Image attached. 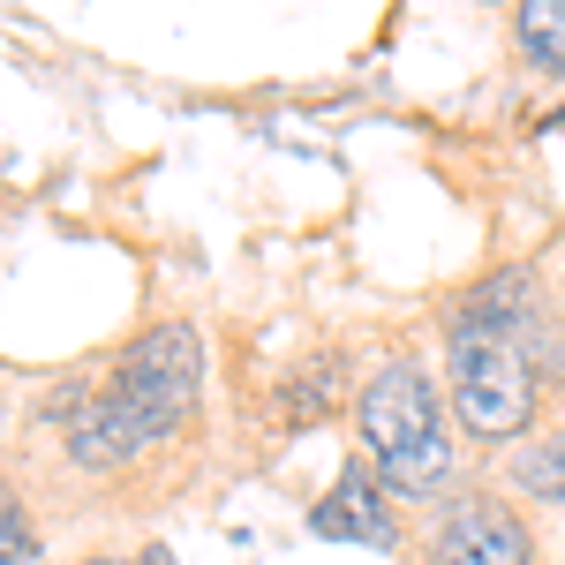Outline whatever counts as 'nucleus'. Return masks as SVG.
Listing matches in <instances>:
<instances>
[{"label": "nucleus", "instance_id": "9", "mask_svg": "<svg viewBox=\"0 0 565 565\" xmlns=\"http://www.w3.org/2000/svg\"><path fill=\"white\" fill-rule=\"evenodd\" d=\"M39 558V535H31V521L15 513V505H0V565H31Z\"/></svg>", "mask_w": 565, "mask_h": 565}, {"label": "nucleus", "instance_id": "2", "mask_svg": "<svg viewBox=\"0 0 565 565\" xmlns=\"http://www.w3.org/2000/svg\"><path fill=\"white\" fill-rule=\"evenodd\" d=\"M445 399H452V423L468 437L513 445L535 423V370H527L521 340L452 324V340H445Z\"/></svg>", "mask_w": 565, "mask_h": 565}, {"label": "nucleus", "instance_id": "5", "mask_svg": "<svg viewBox=\"0 0 565 565\" xmlns=\"http://www.w3.org/2000/svg\"><path fill=\"white\" fill-rule=\"evenodd\" d=\"M309 535H324V543H362V551H399V543H407V527L392 513V490L377 482V468H362V460L309 505Z\"/></svg>", "mask_w": 565, "mask_h": 565}, {"label": "nucleus", "instance_id": "10", "mask_svg": "<svg viewBox=\"0 0 565 565\" xmlns=\"http://www.w3.org/2000/svg\"><path fill=\"white\" fill-rule=\"evenodd\" d=\"M136 565H174V558H167V551H159V543H151V551H136Z\"/></svg>", "mask_w": 565, "mask_h": 565}, {"label": "nucleus", "instance_id": "6", "mask_svg": "<svg viewBox=\"0 0 565 565\" xmlns=\"http://www.w3.org/2000/svg\"><path fill=\"white\" fill-rule=\"evenodd\" d=\"M151 445H159V430H151L114 385L98 392V399H76V407H68V460H76V468H98V476H106V468L143 460Z\"/></svg>", "mask_w": 565, "mask_h": 565}, {"label": "nucleus", "instance_id": "12", "mask_svg": "<svg viewBox=\"0 0 565 565\" xmlns=\"http://www.w3.org/2000/svg\"><path fill=\"white\" fill-rule=\"evenodd\" d=\"M0 505H8V498H0Z\"/></svg>", "mask_w": 565, "mask_h": 565}, {"label": "nucleus", "instance_id": "4", "mask_svg": "<svg viewBox=\"0 0 565 565\" xmlns=\"http://www.w3.org/2000/svg\"><path fill=\"white\" fill-rule=\"evenodd\" d=\"M430 565H535V527L521 521L513 498L468 490L452 498L430 527Z\"/></svg>", "mask_w": 565, "mask_h": 565}, {"label": "nucleus", "instance_id": "11", "mask_svg": "<svg viewBox=\"0 0 565 565\" xmlns=\"http://www.w3.org/2000/svg\"><path fill=\"white\" fill-rule=\"evenodd\" d=\"M84 565H121V558H84Z\"/></svg>", "mask_w": 565, "mask_h": 565}, {"label": "nucleus", "instance_id": "7", "mask_svg": "<svg viewBox=\"0 0 565 565\" xmlns=\"http://www.w3.org/2000/svg\"><path fill=\"white\" fill-rule=\"evenodd\" d=\"M513 39L543 76H565V0H527L513 15Z\"/></svg>", "mask_w": 565, "mask_h": 565}, {"label": "nucleus", "instance_id": "1", "mask_svg": "<svg viewBox=\"0 0 565 565\" xmlns=\"http://www.w3.org/2000/svg\"><path fill=\"white\" fill-rule=\"evenodd\" d=\"M354 423L392 498H437L452 482V415L423 362H385L354 399Z\"/></svg>", "mask_w": 565, "mask_h": 565}, {"label": "nucleus", "instance_id": "8", "mask_svg": "<svg viewBox=\"0 0 565 565\" xmlns=\"http://www.w3.org/2000/svg\"><path fill=\"white\" fill-rule=\"evenodd\" d=\"M513 482L535 490V498H558V505H565V430L521 445V452H513Z\"/></svg>", "mask_w": 565, "mask_h": 565}, {"label": "nucleus", "instance_id": "3", "mask_svg": "<svg viewBox=\"0 0 565 565\" xmlns=\"http://www.w3.org/2000/svg\"><path fill=\"white\" fill-rule=\"evenodd\" d=\"M114 392H121L159 437H174L181 423H196V399H204V340H196V324H151V332L114 362Z\"/></svg>", "mask_w": 565, "mask_h": 565}]
</instances>
